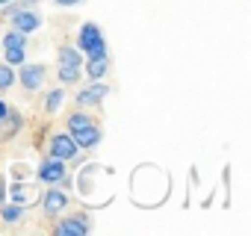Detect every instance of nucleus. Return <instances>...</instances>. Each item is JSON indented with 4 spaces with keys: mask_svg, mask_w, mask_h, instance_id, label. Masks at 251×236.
Instances as JSON below:
<instances>
[{
    "mask_svg": "<svg viewBox=\"0 0 251 236\" xmlns=\"http://www.w3.org/2000/svg\"><path fill=\"white\" fill-rule=\"evenodd\" d=\"M12 86H15V68L9 62H3V65H0V92H6Z\"/></svg>",
    "mask_w": 251,
    "mask_h": 236,
    "instance_id": "obj_17",
    "label": "nucleus"
},
{
    "mask_svg": "<svg viewBox=\"0 0 251 236\" xmlns=\"http://www.w3.org/2000/svg\"><path fill=\"white\" fill-rule=\"evenodd\" d=\"M3 201H6V177L0 174V204H3Z\"/></svg>",
    "mask_w": 251,
    "mask_h": 236,
    "instance_id": "obj_19",
    "label": "nucleus"
},
{
    "mask_svg": "<svg viewBox=\"0 0 251 236\" xmlns=\"http://www.w3.org/2000/svg\"><path fill=\"white\" fill-rule=\"evenodd\" d=\"M77 154H80V148L74 145V139H71L68 133H53V136H50V142H48V157H56V160L71 163Z\"/></svg>",
    "mask_w": 251,
    "mask_h": 236,
    "instance_id": "obj_6",
    "label": "nucleus"
},
{
    "mask_svg": "<svg viewBox=\"0 0 251 236\" xmlns=\"http://www.w3.org/2000/svg\"><path fill=\"white\" fill-rule=\"evenodd\" d=\"M0 45H3V56H6V62H9L12 68H15V65H21V62L27 59V36H24V33L9 30Z\"/></svg>",
    "mask_w": 251,
    "mask_h": 236,
    "instance_id": "obj_4",
    "label": "nucleus"
},
{
    "mask_svg": "<svg viewBox=\"0 0 251 236\" xmlns=\"http://www.w3.org/2000/svg\"><path fill=\"white\" fill-rule=\"evenodd\" d=\"M68 136L74 139V145H77L80 151H92V148L100 145L103 130H100V124L95 121L92 115H86V112H71V115H68Z\"/></svg>",
    "mask_w": 251,
    "mask_h": 236,
    "instance_id": "obj_1",
    "label": "nucleus"
},
{
    "mask_svg": "<svg viewBox=\"0 0 251 236\" xmlns=\"http://www.w3.org/2000/svg\"><path fill=\"white\" fill-rule=\"evenodd\" d=\"M0 218H3L6 224H15L24 218V204H15V201H3V207H0Z\"/></svg>",
    "mask_w": 251,
    "mask_h": 236,
    "instance_id": "obj_14",
    "label": "nucleus"
},
{
    "mask_svg": "<svg viewBox=\"0 0 251 236\" xmlns=\"http://www.w3.org/2000/svg\"><path fill=\"white\" fill-rule=\"evenodd\" d=\"M59 65H62V68H83V53H80L77 47L62 45V47H59Z\"/></svg>",
    "mask_w": 251,
    "mask_h": 236,
    "instance_id": "obj_12",
    "label": "nucleus"
},
{
    "mask_svg": "<svg viewBox=\"0 0 251 236\" xmlns=\"http://www.w3.org/2000/svg\"><path fill=\"white\" fill-rule=\"evenodd\" d=\"M45 74H48V68L39 62V65H27V62H21L18 65V83L27 89V92H39L42 86H45Z\"/></svg>",
    "mask_w": 251,
    "mask_h": 236,
    "instance_id": "obj_8",
    "label": "nucleus"
},
{
    "mask_svg": "<svg viewBox=\"0 0 251 236\" xmlns=\"http://www.w3.org/2000/svg\"><path fill=\"white\" fill-rule=\"evenodd\" d=\"M65 207H68V192H65L62 186H50V189L42 195V212H45L48 218L62 215Z\"/></svg>",
    "mask_w": 251,
    "mask_h": 236,
    "instance_id": "obj_7",
    "label": "nucleus"
},
{
    "mask_svg": "<svg viewBox=\"0 0 251 236\" xmlns=\"http://www.w3.org/2000/svg\"><path fill=\"white\" fill-rule=\"evenodd\" d=\"M6 109H9V106L3 103V97H0V121H3V115H6Z\"/></svg>",
    "mask_w": 251,
    "mask_h": 236,
    "instance_id": "obj_22",
    "label": "nucleus"
},
{
    "mask_svg": "<svg viewBox=\"0 0 251 236\" xmlns=\"http://www.w3.org/2000/svg\"><path fill=\"white\" fill-rule=\"evenodd\" d=\"M53 3H56V6H80L83 0H53Z\"/></svg>",
    "mask_w": 251,
    "mask_h": 236,
    "instance_id": "obj_20",
    "label": "nucleus"
},
{
    "mask_svg": "<svg viewBox=\"0 0 251 236\" xmlns=\"http://www.w3.org/2000/svg\"><path fill=\"white\" fill-rule=\"evenodd\" d=\"M59 83L62 86H74V83H80V77H83V68H62L59 65Z\"/></svg>",
    "mask_w": 251,
    "mask_h": 236,
    "instance_id": "obj_16",
    "label": "nucleus"
},
{
    "mask_svg": "<svg viewBox=\"0 0 251 236\" xmlns=\"http://www.w3.org/2000/svg\"><path fill=\"white\" fill-rule=\"evenodd\" d=\"M9 21H12V30H18V33H24V36L36 33V30L42 27V15L33 12V9H24V6H18V9L9 15Z\"/></svg>",
    "mask_w": 251,
    "mask_h": 236,
    "instance_id": "obj_10",
    "label": "nucleus"
},
{
    "mask_svg": "<svg viewBox=\"0 0 251 236\" xmlns=\"http://www.w3.org/2000/svg\"><path fill=\"white\" fill-rule=\"evenodd\" d=\"M65 174H68V163H65V160H56V157L42 160L39 168H36V180H42V183H48V186H56Z\"/></svg>",
    "mask_w": 251,
    "mask_h": 236,
    "instance_id": "obj_5",
    "label": "nucleus"
},
{
    "mask_svg": "<svg viewBox=\"0 0 251 236\" xmlns=\"http://www.w3.org/2000/svg\"><path fill=\"white\" fill-rule=\"evenodd\" d=\"M62 100H65V92H62V89H53V92L48 94V100H45V109H48V112H56V109L62 106Z\"/></svg>",
    "mask_w": 251,
    "mask_h": 236,
    "instance_id": "obj_18",
    "label": "nucleus"
},
{
    "mask_svg": "<svg viewBox=\"0 0 251 236\" xmlns=\"http://www.w3.org/2000/svg\"><path fill=\"white\" fill-rule=\"evenodd\" d=\"M77 50L86 56V59H106L109 56V45L100 33V27L95 21H86L77 33Z\"/></svg>",
    "mask_w": 251,
    "mask_h": 236,
    "instance_id": "obj_2",
    "label": "nucleus"
},
{
    "mask_svg": "<svg viewBox=\"0 0 251 236\" xmlns=\"http://www.w3.org/2000/svg\"><path fill=\"white\" fill-rule=\"evenodd\" d=\"M0 142H3V133H0Z\"/></svg>",
    "mask_w": 251,
    "mask_h": 236,
    "instance_id": "obj_24",
    "label": "nucleus"
},
{
    "mask_svg": "<svg viewBox=\"0 0 251 236\" xmlns=\"http://www.w3.org/2000/svg\"><path fill=\"white\" fill-rule=\"evenodd\" d=\"M103 97H109V86H106V83H100V80H92V86L80 89L74 100H77V106H80V109H86V106H100V103H103Z\"/></svg>",
    "mask_w": 251,
    "mask_h": 236,
    "instance_id": "obj_9",
    "label": "nucleus"
},
{
    "mask_svg": "<svg viewBox=\"0 0 251 236\" xmlns=\"http://www.w3.org/2000/svg\"><path fill=\"white\" fill-rule=\"evenodd\" d=\"M3 121H6V127L0 130V133H3V139H12V136H15V133H18V130L24 127V118H21V112H18V109H12V106L6 109Z\"/></svg>",
    "mask_w": 251,
    "mask_h": 236,
    "instance_id": "obj_11",
    "label": "nucleus"
},
{
    "mask_svg": "<svg viewBox=\"0 0 251 236\" xmlns=\"http://www.w3.org/2000/svg\"><path fill=\"white\" fill-rule=\"evenodd\" d=\"M6 3H9V0H0V6H6Z\"/></svg>",
    "mask_w": 251,
    "mask_h": 236,
    "instance_id": "obj_23",
    "label": "nucleus"
},
{
    "mask_svg": "<svg viewBox=\"0 0 251 236\" xmlns=\"http://www.w3.org/2000/svg\"><path fill=\"white\" fill-rule=\"evenodd\" d=\"M89 230H92L89 212H71V215H62V218L53 224V233H56V236H86Z\"/></svg>",
    "mask_w": 251,
    "mask_h": 236,
    "instance_id": "obj_3",
    "label": "nucleus"
},
{
    "mask_svg": "<svg viewBox=\"0 0 251 236\" xmlns=\"http://www.w3.org/2000/svg\"><path fill=\"white\" fill-rule=\"evenodd\" d=\"M6 198H9V201H15V204H27L30 189L24 186V180H15L12 186H6Z\"/></svg>",
    "mask_w": 251,
    "mask_h": 236,
    "instance_id": "obj_15",
    "label": "nucleus"
},
{
    "mask_svg": "<svg viewBox=\"0 0 251 236\" xmlns=\"http://www.w3.org/2000/svg\"><path fill=\"white\" fill-rule=\"evenodd\" d=\"M15 3H18V6H24V9H33L39 0H15Z\"/></svg>",
    "mask_w": 251,
    "mask_h": 236,
    "instance_id": "obj_21",
    "label": "nucleus"
},
{
    "mask_svg": "<svg viewBox=\"0 0 251 236\" xmlns=\"http://www.w3.org/2000/svg\"><path fill=\"white\" fill-rule=\"evenodd\" d=\"M109 71V56L106 59H86V77L89 80H103Z\"/></svg>",
    "mask_w": 251,
    "mask_h": 236,
    "instance_id": "obj_13",
    "label": "nucleus"
}]
</instances>
